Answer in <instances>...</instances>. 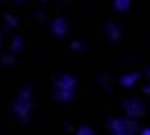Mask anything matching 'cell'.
<instances>
[{"instance_id":"8","label":"cell","mask_w":150,"mask_h":135,"mask_svg":"<svg viewBox=\"0 0 150 135\" xmlns=\"http://www.w3.org/2000/svg\"><path fill=\"white\" fill-rule=\"evenodd\" d=\"M23 49H25V37H23V35H13V39H11V45H8V53H13V55H19Z\"/></svg>"},{"instance_id":"4","label":"cell","mask_w":150,"mask_h":135,"mask_svg":"<svg viewBox=\"0 0 150 135\" xmlns=\"http://www.w3.org/2000/svg\"><path fill=\"white\" fill-rule=\"evenodd\" d=\"M76 78L72 74H60L54 80V92H76Z\"/></svg>"},{"instance_id":"3","label":"cell","mask_w":150,"mask_h":135,"mask_svg":"<svg viewBox=\"0 0 150 135\" xmlns=\"http://www.w3.org/2000/svg\"><path fill=\"white\" fill-rule=\"evenodd\" d=\"M123 111H125V117H127V119L138 121L140 117H144L146 106H144V102L138 100V98H127V100H123Z\"/></svg>"},{"instance_id":"20","label":"cell","mask_w":150,"mask_h":135,"mask_svg":"<svg viewBox=\"0 0 150 135\" xmlns=\"http://www.w3.org/2000/svg\"><path fill=\"white\" fill-rule=\"evenodd\" d=\"M0 43H2V31H0Z\"/></svg>"},{"instance_id":"1","label":"cell","mask_w":150,"mask_h":135,"mask_svg":"<svg viewBox=\"0 0 150 135\" xmlns=\"http://www.w3.org/2000/svg\"><path fill=\"white\" fill-rule=\"evenodd\" d=\"M33 106H35V100H33V88L27 84V86H23V88L15 94V100H13L11 108H13V113L17 115V119H19L23 125H27V123H31Z\"/></svg>"},{"instance_id":"12","label":"cell","mask_w":150,"mask_h":135,"mask_svg":"<svg viewBox=\"0 0 150 135\" xmlns=\"http://www.w3.org/2000/svg\"><path fill=\"white\" fill-rule=\"evenodd\" d=\"M74 135H97V133L93 131V127H88V125H80V127L76 129Z\"/></svg>"},{"instance_id":"13","label":"cell","mask_w":150,"mask_h":135,"mask_svg":"<svg viewBox=\"0 0 150 135\" xmlns=\"http://www.w3.org/2000/svg\"><path fill=\"white\" fill-rule=\"evenodd\" d=\"M2 64L4 66H15L17 64V55H13V53L6 51V55H2Z\"/></svg>"},{"instance_id":"11","label":"cell","mask_w":150,"mask_h":135,"mask_svg":"<svg viewBox=\"0 0 150 135\" xmlns=\"http://www.w3.org/2000/svg\"><path fill=\"white\" fill-rule=\"evenodd\" d=\"M4 25H6L8 29H15V27H19V19H17L15 15L6 13V15H4Z\"/></svg>"},{"instance_id":"2","label":"cell","mask_w":150,"mask_h":135,"mask_svg":"<svg viewBox=\"0 0 150 135\" xmlns=\"http://www.w3.org/2000/svg\"><path fill=\"white\" fill-rule=\"evenodd\" d=\"M107 127H109L111 135H136V133L140 135L138 123L127 119V117H115V119H111L107 123Z\"/></svg>"},{"instance_id":"16","label":"cell","mask_w":150,"mask_h":135,"mask_svg":"<svg viewBox=\"0 0 150 135\" xmlns=\"http://www.w3.org/2000/svg\"><path fill=\"white\" fill-rule=\"evenodd\" d=\"M140 135H150V127H144V129H140Z\"/></svg>"},{"instance_id":"10","label":"cell","mask_w":150,"mask_h":135,"mask_svg":"<svg viewBox=\"0 0 150 135\" xmlns=\"http://www.w3.org/2000/svg\"><path fill=\"white\" fill-rule=\"evenodd\" d=\"M113 8L117 13H127L132 8V0H113Z\"/></svg>"},{"instance_id":"6","label":"cell","mask_w":150,"mask_h":135,"mask_svg":"<svg viewBox=\"0 0 150 135\" xmlns=\"http://www.w3.org/2000/svg\"><path fill=\"white\" fill-rule=\"evenodd\" d=\"M121 27L117 25V23H107L105 25V35H107V39L111 41V43H115V41H119L121 39Z\"/></svg>"},{"instance_id":"17","label":"cell","mask_w":150,"mask_h":135,"mask_svg":"<svg viewBox=\"0 0 150 135\" xmlns=\"http://www.w3.org/2000/svg\"><path fill=\"white\" fill-rule=\"evenodd\" d=\"M144 94H150V84H148V86H144Z\"/></svg>"},{"instance_id":"7","label":"cell","mask_w":150,"mask_h":135,"mask_svg":"<svg viewBox=\"0 0 150 135\" xmlns=\"http://www.w3.org/2000/svg\"><path fill=\"white\" fill-rule=\"evenodd\" d=\"M138 82H140V72H127L119 78V86L123 88H134Z\"/></svg>"},{"instance_id":"14","label":"cell","mask_w":150,"mask_h":135,"mask_svg":"<svg viewBox=\"0 0 150 135\" xmlns=\"http://www.w3.org/2000/svg\"><path fill=\"white\" fill-rule=\"evenodd\" d=\"M70 47H72V51L80 53V51H84V47H86V45H84L82 41H72V43H70Z\"/></svg>"},{"instance_id":"5","label":"cell","mask_w":150,"mask_h":135,"mask_svg":"<svg viewBox=\"0 0 150 135\" xmlns=\"http://www.w3.org/2000/svg\"><path fill=\"white\" fill-rule=\"evenodd\" d=\"M68 31H70V25H68V21L64 17H54L50 21V33L56 39H64L68 35Z\"/></svg>"},{"instance_id":"15","label":"cell","mask_w":150,"mask_h":135,"mask_svg":"<svg viewBox=\"0 0 150 135\" xmlns=\"http://www.w3.org/2000/svg\"><path fill=\"white\" fill-rule=\"evenodd\" d=\"M99 82H101V84H103V88H105V90H107V92H109V90H111V86H109V80H107V78H105V76H101V78H99Z\"/></svg>"},{"instance_id":"19","label":"cell","mask_w":150,"mask_h":135,"mask_svg":"<svg viewBox=\"0 0 150 135\" xmlns=\"http://www.w3.org/2000/svg\"><path fill=\"white\" fill-rule=\"evenodd\" d=\"M15 2H27V0H15Z\"/></svg>"},{"instance_id":"9","label":"cell","mask_w":150,"mask_h":135,"mask_svg":"<svg viewBox=\"0 0 150 135\" xmlns=\"http://www.w3.org/2000/svg\"><path fill=\"white\" fill-rule=\"evenodd\" d=\"M74 94L76 92H54V100L60 104H70L74 100Z\"/></svg>"},{"instance_id":"18","label":"cell","mask_w":150,"mask_h":135,"mask_svg":"<svg viewBox=\"0 0 150 135\" xmlns=\"http://www.w3.org/2000/svg\"><path fill=\"white\" fill-rule=\"evenodd\" d=\"M146 76H148V80H150V70H148V72H146Z\"/></svg>"}]
</instances>
